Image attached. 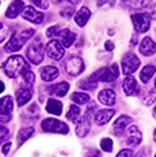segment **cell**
<instances>
[{
    "label": "cell",
    "mask_w": 156,
    "mask_h": 157,
    "mask_svg": "<svg viewBox=\"0 0 156 157\" xmlns=\"http://www.w3.org/2000/svg\"><path fill=\"white\" fill-rule=\"evenodd\" d=\"M85 157H101V155H100V152H97V151H91Z\"/></svg>",
    "instance_id": "cell-42"
},
{
    "label": "cell",
    "mask_w": 156,
    "mask_h": 157,
    "mask_svg": "<svg viewBox=\"0 0 156 157\" xmlns=\"http://www.w3.org/2000/svg\"><path fill=\"white\" fill-rule=\"evenodd\" d=\"M32 94H33V92H32L30 89H24V88L18 89V90L16 92L17 105H18V106L26 105V102H29V100L32 98Z\"/></svg>",
    "instance_id": "cell-24"
},
{
    "label": "cell",
    "mask_w": 156,
    "mask_h": 157,
    "mask_svg": "<svg viewBox=\"0 0 156 157\" xmlns=\"http://www.w3.org/2000/svg\"><path fill=\"white\" fill-rule=\"evenodd\" d=\"M131 123V118L127 117V115H121L118 117L114 123H113V127H111V131L115 136H122L123 132L126 130V127Z\"/></svg>",
    "instance_id": "cell-11"
},
{
    "label": "cell",
    "mask_w": 156,
    "mask_h": 157,
    "mask_svg": "<svg viewBox=\"0 0 156 157\" xmlns=\"http://www.w3.org/2000/svg\"><path fill=\"white\" fill-rule=\"evenodd\" d=\"M114 115V110L111 109H101V110H97L96 114H95V121L99 126H104L108 122L113 118Z\"/></svg>",
    "instance_id": "cell-14"
},
{
    "label": "cell",
    "mask_w": 156,
    "mask_h": 157,
    "mask_svg": "<svg viewBox=\"0 0 156 157\" xmlns=\"http://www.w3.org/2000/svg\"><path fill=\"white\" fill-rule=\"evenodd\" d=\"M97 81H104V82H109V81H114L117 77L119 76V70L117 64H111L110 67H104L100 68L99 71H96L93 75Z\"/></svg>",
    "instance_id": "cell-3"
},
{
    "label": "cell",
    "mask_w": 156,
    "mask_h": 157,
    "mask_svg": "<svg viewBox=\"0 0 156 157\" xmlns=\"http://www.w3.org/2000/svg\"><path fill=\"white\" fill-rule=\"evenodd\" d=\"M66 72L71 76H77L84 71V62L79 56H72L66 62Z\"/></svg>",
    "instance_id": "cell-8"
},
{
    "label": "cell",
    "mask_w": 156,
    "mask_h": 157,
    "mask_svg": "<svg viewBox=\"0 0 156 157\" xmlns=\"http://www.w3.org/2000/svg\"><path fill=\"white\" fill-rule=\"evenodd\" d=\"M8 137H9V130L7 128V127L0 126V144L4 143Z\"/></svg>",
    "instance_id": "cell-34"
},
{
    "label": "cell",
    "mask_w": 156,
    "mask_h": 157,
    "mask_svg": "<svg viewBox=\"0 0 156 157\" xmlns=\"http://www.w3.org/2000/svg\"><path fill=\"white\" fill-rule=\"evenodd\" d=\"M7 34H8V29H7V26L4 25V24L0 22V43H2L4 39H6Z\"/></svg>",
    "instance_id": "cell-35"
},
{
    "label": "cell",
    "mask_w": 156,
    "mask_h": 157,
    "mask_svg": "<svg viewBox=\"0 0 156 157\" xmlns=\"http://www.w3.org/2000/svg\"><path fill=\"white\" fill-rule=\"evenodd\" d=\"M100 147L104 152H111V149H113V140L109 139V137H104L100 143Z\"/></svg>",
    "instance_id": "cell-33"
},
{
    "label": "cell",
    "mask_w": 156,
    "mask_h": 157,
    "mask_svg": "<svg viewBox=\"0 0 156 157\" xmlns=\"http://www.w3.org/2000/svg\"><path fill=\"white\" fill-rule=\"evenodd\" d=\"M68 89H70V85H68V82L62 81V82H58V84L50 86V88H49V92H50L51 94H54V96L63 97V96L67 94Z\"/></svg>",
    "instance_id": "cell-22"
},
{
    "label": "cell",
    "mask_w": 156,
    "mask_h": 157,
    "mask_svg": "<svg viewBox=\"0 0 156 157\" xmlns=\"http://www.w3.org/2000/svg\"><path fill=\"white\" fill-rule=\"evenodd\" d=\"M71 100L75 102V104H79V105H84V104H88L91 101V97L87 94V93H81V92H75L72 93L71 96Z\"/></svg>",
    "instance_id": "cell-29"
},
{
    "label": "cell",
    "mask_w": 156,
    "mask_h": 157,
    "mask_svg": "<svg viewBox=\"0 0 156 157\" xmlns=\"http://www.w3.org/2000/svg\"><path fill=\"white\" fill-rule=\"evenodd\" d=\"M22 17L25 20H28V21L33 22V24H41L43 21V14L41 12H37L36 8L33 6H28V7L24 8Z\"/></svg>",
    "instance_id": "cell-12"
},
{
    "label": "cell",
    "mask_w": 156,
    "mask_h": 157,
    "mask_svg": "<svg viewBox=\"0 0 156 157\" xmlns=\"http://www.w3.org/2000/svg\"><path fill=\"white\" fill-rule=\"evenodd\" d=\"M72 13H74V8H68V7H66V8H63L62 11H60V16L70 18Z\"/></svg>",
    "instance_id": "cell-37"
},
{
    "label": "cell",
    "mask_w": 156,
    "mask_h": 157,
    "mask_svg": "<svg viewBox=\"0 0 156 157\" xmlns=\"http://www.w3.org/2000/svg\"><path fill=\"white\" fill-rule=\"evenodd\" d=\"M46 52L51 59L59 60V59H62L63 55H64V47L62 46V43L59 41L53 39V41H50L46 45Z\"/></svg>",
    "instance_id": "cell-9"
},
{
    "label": "cell",
    "mask_w": 156,
    "mask_h": 157,
    "mask_svg": "<svg viewBox=\"0 0 156 157\" xmlns=\"http://www.w3.org/2000/svg\"><path fill=\"white\" fill-rule=\"evenodd\" d=\"M11 145H12V143H11V141H8V143L3 147V153H4V155H8V153H9V149H11Z\"/></svg>",
    "instance_id": "cell-40"
},
{
    "label": "cell",
    "mask_w": 156,
    "mask_h": 157,
    "mask_svg": "<svg viewBox=\"0 0 156 157\" xmlns=\"http://www.w3.org/2000/svg\"><path fill=\"white\" fill-rule=\"evenodd\" d=\"M135 157H146V153L143 151H140V152H138V155H136Z\"/></svg>",
    "instance_id": "cell-44"
},
{
    "label": "cell",
    "mask_w": 156,
    "mask_h": 157,
    "mask_svg": "<svg viewBox=\"0 0 156 157\" xmlns=\"http://www.w3.org/2000/svg\"><path fill=\"white\" fill-rule=\"evenodd\" d=\"M152 115H154V118L156 119V105H155V107H154V110H152Z\"/></svg>",
    "instance_id": "cell-46"
},
{
    "label": "cell",
    "mask_w": 156,
    "mask_h": 157,
    "mask_svg": "<svg viewBox=\"0 0 156 157\" xmlns=\"http://www.w3.org/2000/svg\"><path fill=\"white\" fill-rule=\"evenodd\" d=\"M117 157H133V151L131 149H122L119 152Z\"/></svg>",
    "instance_id": "cell-38"
},
{
    "label": "cell",
    "mask_w": 156,
    "mask_h": 157,
    "mask_svg": "<svg viewBox=\"0 0 156 157\" xmlns=\"http://www.w3.org/2000/svg\"><path fill=\"white\" fill-rule=\"evenodd\" d=\"M34 34L33 29H25V30H21L18 33H14L11 37V39L8 41V43L6 45V51L7 52H16L18 50H21V47L25 45L26 41Z\"/></svg>",
    "instance_id": "cell-2"
},
{
    "label": "cell",
    "mask_w": 156,
    "mask_h": 157,
    "mask_svg": "<svg viewBox=\"0 0 156 157\" xmlns=\"http://www.w3.org/2000/svg\"><path fill=\"white\" fill-rule=\"evenodd\" d=\"M156 72V68H155V66H152V64H148V66H146L142 71H140V80H142L144 84L146 82H148L150 81V78L154 76V73Z\"/></svg>",
    "instance_id": "cell-27"
},
{
    "label": "cell",
    "mask_w": 156,
    "mask_h": 157,
    "mask_svg": "<svg viewBox=\"0 0 156 157\" xmlns=\"http://www.w3.org/2000/svg\"><path fill=\"white\" fill-rule=\"evenodd\" d=\"M142 100L144 105H151L156 100V93L154 90H147L142 94Z\"/></svg>",
    "instance_id": "cell-32"
},
{
    "label": "cell",
    "mask_w": 156,
    "mask_h": 157,
    "mask_svg": "<svg viewBox=\"0 0 156 157\" xmlns=\"http://www.w3.org/2000/svg\"><path fill=\"white\" fill-rule=\"evenodd\" d=\"M18 84L24 89H29L33 84H34V73L30 71H25L20 75V80H18Z\"/></svg>",
    "instance_id": "cell-23"
},
{
    "label": "cell",
    "mask_w": 156,
    "mask_h": 157,
    "mask_svg": "<svg viewBox=\"0 0 156 157\" xmlns=\"http://www.w3.org/2000/svg\"><path fill=\"white\" fill-rule=\"evenodd\" d=\"M152 16L156 18V7H155V9H154V13H152Z\"/></svg>",
    "instance_id": "cell-47"
},
{
    "label": "cell",
    "mask_w": 156,
    "mask_h": 157,
    "mask_svg": "<svg viewBox=\"0 0 156 157\" xmlns=\"http://www.w3.org/2000/svg\"><path fill=\"white\" fill-rule=\"evenodd\" d=\"M99 101L101 102V104L108 105V106L114 105V102H115V93L111 89H102L99 93Z\"/></svg>",
    "instance_id": "cell-18"
},
{
    "label": "cell",
    "mask_w": 156,
    "mask_h": 157,
    "mask_svg": "<svg viewBox=\"0 0 156 157\" xmlns=\"http://www.w3.org/2000/svg\"><path fill=\"white\" fill-rule=\"evenodd\" d=\"M33 3L36 4L37 7H40V8H43V9L49 8V2H33Z\"/></svg>",
    "instance_id": "cell-39"
},
{
    "label": "cell",
    "mask_w": 156,
    "mask_h": 157,
    "mask_svg": "<svg viewBox=\"0 0 156 157\" xmlns=\"http://www.w3.org/2000/svg\"><path fill=\"white\" fill-rule=\"evenodd\" d=\"M139 51H140V54H143L146 56L152 55V54L156 52V42H154L150 37H144L142 43H140Z\"/></svg>",
    "instance_id": "cell-15"
},
{
    "label": "cell",
    "mask_w": 156,
    "mask_h": 157,
    "mask_svg": "<svg viewBox=\"0 0 156 157\" xmlns=\"http://www.w3.org/2000/svg\"><path fill=\"white\" fill-rule=\"evenodd\" d=\"M24 2H13L11 3V6L8 7L7 12H6V17L8 18H16L18 14L24 11Z\"/></svg>",
    "instance_id": "cell-19"
},
{
    "label": "cell",
    "mask_w": 156,
    "mask_h": 157,
    "mask_svg": "<svg viewBox=\"0 0 156 157\" xmlns=\"http://www.w3.org/2000/svg\"><path fill=\"white\" fill-rule=\"evenodd\" d=\"M154 139H155V141H156V130H155V132H154Z\"/></svg>",
    "instance_id": "cell-48"
},
{
    "label": "cell",
    "mask_w": 156,
    "mask_h": 157,
    "mask_svg": "<svg viewBox=\"0 0 156 157\" xmlns=\"http://www.w3.org/2000/svg\"><path fill=\"white\" fill-rule=\"evenodd\" d=\"M67 119L68 121H72V122H77V118L80 117V109H79V106H76V105H71L70 106V110H68L67 113Z\"/></svg>",
    "instance_id": "cell-31"
},
{
    "label": "cell",
    "mask_w": 156,
    "mask_h": 157,
    "mask_svg": "<svg viewBox=\"0 0 156 157\" xmlns=\"http://www.w3.org/2000/svg\"><path fill=\"white\" fill-rule=\"evenodd\" d=\"M26 56L33 64H40L43 60V46L41 42H34L26 50Z\"/></svg>",
    "instance_id": "cell-7"
},
{
    "label": "cell",
    "mask_w": 156,
    "mask_h": 157,
    "mask_svg": "<svg viewBox=\"0 0 156 157\" xmlns=\"http://www.w3.org/2000/svg\"><path fill=\"white\" fill-rule=\"evenodd\" d=\"M139 64H140V60L135 54H133V52L125 54V56L122 58V63H121V66H122V72L125 75L129 76L138 70Z\"/></svg>",
    "instance_id": "cell-6"
},
{
    "label": "cell",
    "mask_w": 156,
    "mask_h": 157,
    "mask_svg": "<svg viewBox=\"0 0 156 157\" xmlns=\"http://www.w3.org/2000/svg\"><path fill=\"white\" fill-rule=\"evenodd\" d=\"M75 33H72L70 29H64V30L60 32V39L63 43V47H70L75 41Z\"/></svg>",
    "instance_id": "cell-26"
},
{
    "label": "cell",
    "mask_w": 156,
    "mask_h": 157,
    "mask_svg": "<svg viewBox=\"0 0 156 157\" xmlns=\"http://www.w3.org/2000/svg\"><path fill=\"white\" fill-rule=\"evenodd\" d=\"M155 157H156V155H155Z\"/></svg>",
    "instance_id": "cell-50"
},
{
    "label": "cell",
    "mask_w": 156,
    "mask_h": 157,
    "mask_svg": "<svg viewBox=\"0 0 156 157\" xmlns=\"http://www.w3.org/2000/svg\"><path fill=\"white\" fill-rule=\"evenodd\" d=\"M62 102L55 100V98H50V100L47 101L46 104V110L47 113H50V114H54V115H60L62 114Z\"/></svg>",
    "instance_id": "cell-25"
},
{
    "label": "cell",
    "mask_w": 156,
    "mask_h": 157,
    "mask_svg": "<svg viewBox=\"0 0 156 157\" xmlns=\"http://www.w3.org/2000/svg\"><path fill=\"white\" fill-rule=\"evenodd\" d=\"M58 75H59V71L54 66H46L41 70V77L43 81H53Z\"/></svg>",
    "instance_id": "cell-20"
},
{
    "label": "cell",
    "mask_w": 156,
    "mask_h": 157,
    "mask_svg": "<svg viewBox=\"0 0 156 157\" xmlns=\"http://www.w3.org/2000/svg\"><path fill=\"white\" fill-rule=\"evenodd\" d=\"M97 84H99V81H97L93 76H89V77L84 78V80L79 84V86L81 89H96Z\"/></svg>",
    "instance_id": "cell-30"
},
{
    "label": "cell",
    "mask_w": 156,
    "mask_h": 157,
    "mask_svg": "<svg viewBox=\"0 0 156 157\" xmlns=\"http://www.w3.org/2000/svg\"><path fill=\"white\" fill-rule=\"evenodd\" d=\"M91 17V11L88 7H81L79 11L76 12L75 14V22L79 26H85V24L88 22V20Z\"/></svg>",
    "instance_id": "cell-17"
},
{
    "label": "cell",
    "mask_w": 156,
    "mask_h": 157,
    "mask_svg": "<svg viewBox=\"0 0 156 157\" xmlns=\"http://www.w3.org/2000/svg\"><path fill=\"white\" fill-rule=\"evenodd\" d=\"M105 48H106L108 51H111V50L114 48V43L111 42V41H106V42H105Z\"/></svg>",
    "instance_id": "cell-41"
},
{
    "label": "cell",
    "mask_w": 156,
    "mask_h": 157,
    "mask_svg": "<svg viewBox=\"0 0 156 157\" xmlns=\"http://www.w3.org/2000/svg\"><path fill=\"white\" fill-rule=\"evenodd\" d=\"M142 141V134L136 126H130L126 132V144L129 147H136Z\"/></svg>",
    "instance_id": "cell-10"
},
{
    "label": "cell",
    "mask_w": 156,
    "mask_h": 157,
    "mask_svg": "<svg viewBox=\"0 0 156 157\" xmlns=\"http://www.w3.org/2000/svg\"><path fill=\"white\" fill-rule=\"evenodd\" d=\"M135 43H136V37H135V36H133V39L130 41V45H131V46H134Z\"/></svg>",
    "instance_id": "cell-43"
},
{
    "label": "cell",
    "mask_w": 156,
    "mask_h": 157,
    "mask_svg": "<svg viewBox=\"0 0 156 157\" xmlns=\"http://www.w3.org/2000/svg\"><path fill=\"white\" fill-rule=\"evenodd\" d=\"M4 71H6L7 76L11 78H17L22 72L29 71V64L21 55H13L9 56L6 63L3 64Z\"/></svg>",
    "instance_id": "cell-1"
},
{
    "label": "cell",
    "mask_w": 156,
    "mask_h": 157,
    "mask_svg": "<svg viewBox=\"0 0 156 157\" xmlns=\"http://www.w3.org/2000/svg\"><path fill=\"white\" fill-rule=\"evenodd\" d=\"M58 33H59V26H58V25L51 26L50 29H47V32H46L47 37H54L55 34H58Z\"/></svg>",
    "instance_id": "cell-36"
},
{
    "label": "cell",
    "mask_w": 156,
    "mask_h": 157,
    "mask_svg": "<svg viewBox=\"0 0 156 157\" xmlns=\"http://www.w3.org/2000/svg\"><path fill=\"white\" fill-rule=\"evenodd\" d=\"M89 118H91V115H88V114H85L84 117L80 118L79 123L76 126V135L79 137H84L89 132V128H91Z\"/></svg>",
    "instance_id": "cell-16"
},
{
    "label": "cell",
    "mask_w": 156,
    "mask_h": 157,
    "mask_svg": "<svg viewBox=\"0 0 156 157\" xmlns=\"http://www.w3.org/2000/svg\"><path fill=\"white\" fill-rule=\"evenodd\" d=\"M13 110V100L11 96H6L0 100V114L2 115H11Z\"/></svg>",
    "instance_id": "cell-21"
},
{
    "label": "cell",
    "mask_w": 156,
    "mask_h": 157,
    "mask_svg": "<svg viewBox=\"0 0 156 157\" xmlns=\"http://www.w3.org/2000/svg\"><path fill=\"white\" fill-rule=\"evenodd\" d=\"M3 90H4V84H3L2 81H0V93H2Z\"/></svg>",
    "instance_id": "cell-45"
},
{
    "label": "cell",
    "mask_w": 156,
    "mask_h": 157,
    "mask_svg": "<svg viewBox=\"0 0 156 157\" xmlns=\"http://www.w3.org/2000/svg\"><path fill=\"white\" fill-rule=\"evenodd\" d=\"M33 134H34V128H33V127H26V128H21L20 131H18V134H17L18 145H21L22 143H25V141H26Z\"/></svg>",
    "instance_id": "cell-28"
},
{
    "label": "cell",
    "mask_w": 156,
    "mask_h": 157,
    "mask_svg": "<svg viewBox=\"0 0 156 157\" xmlns=\"http://www.w3.org/2000/svg\"><path fill=\"white\" fill-rule=\"evenodd\" d=\"M131 21L136 33H146L151 25V16L147 13H134L131 14Z\"/></svg>",
    "instance_id": "cell-5"
},
{
    "label": "cell",
    "mask_w": 156,
    "mask_h": 157,
    "mask_svg": "<svg viewBox=\"0 0 156 157\" xmlns=\"http://www.w3.org/2000/svg\"><path fill=\"white\" fill-rule=\"evenodd\" d=\"M122 88L126 93V96H135L139 93L138 82L133 76H126L122 81Z\"/></svg>",
    "instance_id": "cell-13"
},
{
    "label": "cell",
    "mask_w": 156,
    "mask_h": 157,
    "mask_svg": "<svg viewBox=\"0 0 156 157\" xmlns=\"http://www.w3.org/2000/svg\"><path fill=\"white\" fill-rule=\"evenodd\" d=\"M155 88H156V81H155Z\"/></svg>",
    "instance_id": "cell-49"
},
{
    "label": "cell",
    "mask_w": 156,
    "mask_h": 157,
    "mask_svg": "<svg viewBox=\"0 0 156 157\" xmlns=\"http://www.w3.org/2000/svg\"><path fill=\"white\" fill-rule=\"evenodd\" d=\"M42 130L46 132H55V134H68V126L63 122L54 119V118H47L42 121Z\"/></svg>",
    "instance_id": "cell-4"
}]
</instances>
